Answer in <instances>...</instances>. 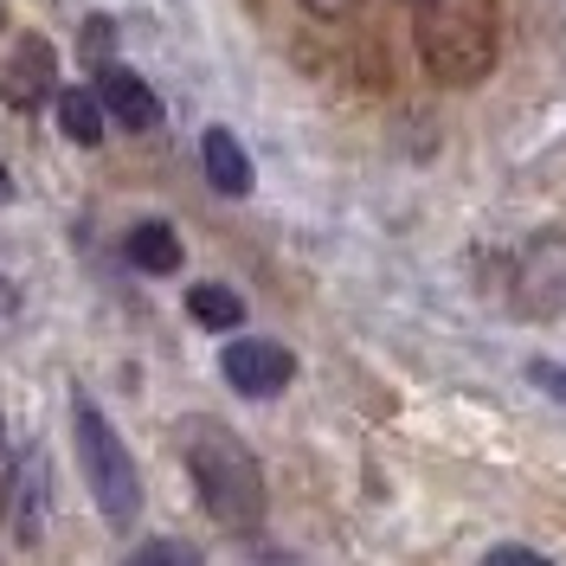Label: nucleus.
Instances as JSON below:
<instances>
[{
    "mask_svg": "<svg viewBox=\"0 0 566 566\" xmlns=\"http://www.w3.org/2000/svg\"><path fill=\"white\" fill-rule=\"evenodd\" d=\"M180 566H200V554H187V547H180Z\"/></svg>",
    "mask_w": 566,
    "mask_h": 566,
    "instance_id": "nucleus-20",
    "label": "nucleus"
},
{
    "mask_svg": "<svg viewBox=\"0 0 566 566\" xmlns=\"http://www.w3.org/2000/svg\"><path fill=\"white\" fill-rule=\"evenodd\" d=\"M251 566H303V560H296V554H283V547H264Z\"/></svg>",
    "mask_w": 566,
    "mask_h": 566,
    "instance_id": "nucleus-17",
    "label": "nucleus"
},
{
    "mask_svg": "<svg viewBox=\"0 0 566 566\" xmlns=\"http://www.w3.org/2000/svg\"><path fill=\"white\" fill-rule=\"evenodd\" d=\"M71 431H77V463H84V483L97 495L104 522L129 528L142 515V470H136V458H129V444L116 438V424H109L84 392L71 399Z\"/></svg>",
    "mask_w": 566,
    "mask_h": 566,
    "instance_id": "nucleus-3",
    "label": "nucleus"
},
{
    "mask_svg": "<svg viewBox=\"0 0 566 566\" xmlns=\"http://www.w3.org/2000/svg\"><path fill=\"white\" fill-rule=\"evenodd\" d=\"M187 316L200 322V328H219V335H226V328L245 322V296L226 290V283H193V290H187Z\"/></svg>",
    "mask_w": 566,
    "mask_h": 566,
    "instance_id": "nucleus-11",
    "label": "nucleus"
},
{
    "mask_svg": "<svg viewBox=\"0 0 566 566\" xmlns=\"http://www.w3.org/2000/svg\"><path fill=\"white\" fill-rule=\"evenodd\" d=\"M109 45H116V27H109L104 13H97V20H84V59L109 65Z\"/></svg>",
    "mask_w": 566,
    "mask_h": 566,
    "instance_id": "nucleus-14",
    "label": "nucleus"
},
{
    "mask_svg": "<svg viewBox=\"0 0 566 566\" xmlns=\"http://www.w3.org/2000/svg\"><path fill=\"white\" fill-rule=\"evenodd\" d=\"M97 104H104V116H116L123 129H155L161 123V97L142 84L136 71H123V65H104L97 71Z\"/></svg>",
    "mask_w": 566,
    "mask_h": 566,
    "instance_id": "nucleus-8",
    "label": "nucleus"
},
{
    "mask_svg": "<svg viewBox=\"0 0 566 566\" xmlns=\"http://www.w3.org/2000/svg\"><path fill=\"white\" fill-rule=\"evenodd\" d=\"M52 91H59V52H52L39 33H27L13 52H7L0 97H7V109H39Z\"/></svg>",
    "mask_w": 566,
    "mask_h": 566,
    "instance_id": "nucleus-7",
    "label": "nucleus"
},
{
    "mask_svg": "<svg viewBox=\"0 0 566 566\" xmlns=\"http://www.w3.org/2000/svg\"><path fill=\"white\" fill-rule=\"evenodd\" d=\"M412 39H419V59L438 84L470 91L495 71L502 20H495V0H419Z\"/></svg>",
    "mask_w": 566,
    "mask_h": 566,
    "instance_id": "nucleus-1",
    "label": "nucleus"
},
{
    "mask_svg": "<svg viewBox=\"0 0 566 566\" xmlns=\"http://www.w3.org/2000/svg\"><path fill=\"white\" fill-rule=\"evenodd\" d=\"M123 258H129L136 271H148V277H168V271H180V239H175V226H161V219H142V226H129Z\"/></svg>",
    "mask_w": 566,
    "mask_h": 566,
    "instance_id": "nucleus-10",
    "label": "nucleus"
},
{
    "mask_svg": "<svg viewBox=\"0 0 566 566\" xmlns=\"http://www.w3.org/2000/svg\"><path fill=\"white\" fill-rule=\"evenodd\" d=\"M476 566H554L547 554H534V547H522V541H502V547H490Z\"/></svg>",
    "mask_w": 566,
    "mask_h": 566,
    "instance_id": "nucleus-13",
    "label": "nucleus"
},
{
    "mask_svg": "<svg viewBox=\"0 0 566 566\" xmlns=\"http://www.w3.org/2000/svg\"><path fill=\"white\" fill-rule=\"evenodd\" d=\"M7 528L20 547H39L45 534V502H52V476H45V451H20L13 470H7Z\"/></svg>",
    "mask_w": 566,
    "mask_h": 566,
    "instance_id": "nucleus-6",
    "label": "nucleus"
},
{
    "mask_svg": "<svg viewBox=\"0 0 566 566\" xmlns=\"http://www.w3.org/2000/svg\"><path fill=\"white\" fill-rule=\"evenodd\" d=\"M528 380L541 392H554V399H566V367H554V360H528Z\"/></svg>",
    "mask_w": 566,
    "mask_h": 566,
    "instance_id": "nucleus-16",
    "label": "nucleus"
},
{
    "mask_svg": "<svg viewBox=\"0 0 566 566\" xmlns=\"http://www.w3.org/2000/svg\"><path fill=\"white\" fill-rule=\"evenodd\" d=\"M59 129H65L77 148H97V142H104V104H97L91 84H84V91H59Z\"/></svg>",
    "mask_w": 566,
    "mask_h": 566,
    "instance_id": "nucleus-12",
    "label": "nucleus"
},
{
    "mask_svg": "<svg viewBox=\"0 0 566 566\" xmlns=\"http://www.w3.org/2000/svg\"><path fill=\"white\" fill-rule=\"evenodd\" d=\"M219 367H226V387L245 392V399H271L296 380V354L283 348V342H264V335H245V342H232V348L219 354Z\"/></svg>",
    "mask_w": 566,
    "mask_h": 566,
    "instance_id": "nucleus-5",
    "label": "nucleus"
},
{
    "mask_svg": "<svg viewBox=\"0 0 566 566\" xmlns=\"http://www.w3.org/2000/svg\"><path fill=\"white\" fill-rule=\"evenodd\" d=\"M187 470H193V490L207 502V515L219 528L251 534L264 522V470L245 451L239 431H226L219 419H193L187 424Z\"/></svg>",
    "mask_w": 566,
    "mask_h": 566,
    "instance_id": "nucleus-2",
    "label": "nucleus"
},
{
    "mask_svg": "<svg viewBox=\"0 0 566 566\" xmlns=\"http://www.w3.org/2000/svg\"><path fill=\"white\" fill-rule=\"evenodd\" d=\"M303 7H316V13H328V20H335V13H348L354 0H303Z\"/></svg>",
    "mask_w": 566,
    "mask_h": 566,
    "instance_id": "nucleus-18",
    "label": "nucleus"
},
{
    "mask_svg": "<svg viewBox=\"0 0 566 566\" xmlns=\"http://www.w3.org/2000/svg\"><path fill=\"white\" fill-rule=\"evenodd\" d=\"M129 566H180V547L175 541H142L136 554H129Z\"/></svg>",
    "mask_w": 566,
    "mask_h": 566,
    "instance_id": "nucleus-15",
    "label": "nucleus"
},
{
    "mask_svg": "<svg viewBox=\"0 0 566 566\" xmlns=\"http://www.w3.org/2000/svg\"><path fill=\"white\" fill-rule=\"evenodd\" d=\"M515 310L528 322L566 316V232H534L515 258Z\"/></svg>",
    "mask_w": 566,
    "mask_h": 566,
    "instance_id": "nucleus-4",
    "label": "nucleus"
},
{
    "mask_svg": "<svg viewBox=\"0 0 566 566\" xmlns=\"http://www.w3.org/2000/svg\"><path fill=\"white\" fill-rule=\"evenodd\" d=\"M200 168H207L212 193H226V200H245L251 193V155L232 129H207L200 136Z\"/></svg>",
    "mask_w": 566,
    "mask_h": 566,
    "instance_id": "nucleus-9",
    "label": "nucleus"
},
{
    "mask_svg": "<svg viewBox=\"0 0 566 566\" xmlns=\"http://www.w3.org/2000/svg\"><path fill=\"white\" fill-rule=\"evenodd\" d=\"M412 7H419V0H412Z\"/></svg>",
    "mask_w": 566,
    "mask_h": 566,
    "instance_id": "nucleus-21",
    "label": "nucleus"
},
{
    "mask_svg": "<svg viewBox=\"0 0 566 566\" xmlns=\"http://www.w3.org/2000/svg\"><path fill=\"white\" fill-rule=\"evenodd\" d=\"M0 200H13V175L7 168H0Z\"/></svg>",
    "mask_w": 566,
    "mask_h": 566,
    "instance_id": "nucleus-19",
    "label": "nucleus"
}]
</instances>
